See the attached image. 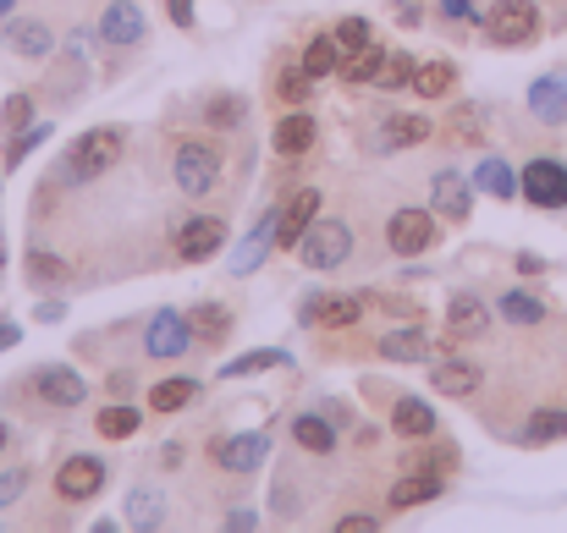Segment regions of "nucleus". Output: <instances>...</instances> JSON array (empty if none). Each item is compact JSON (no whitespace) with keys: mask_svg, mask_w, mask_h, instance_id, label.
<instances>
[{"mask_svg":"<svg viewBox=\"0 0 567 533\" xmlns=\"http://www.w3.org/2000/svg\"><path fill=\"white\" fill-rule=\"evenodd\" d=\"M0 264H6V237H0Z\"/></svg>","mask_w":567,"mask_h":533,"instance_id":"obj_53","label":"nucleus"},{"mask_svg":"<svg viewBox=\"0 0 567 533\" xmlns=\"http://www.w3.org/2000/svg\"><path fill=\"white\" fill-rule=\"evenodd\" d=\"M441 484H446V479H441V468H413L408 479H396V484H391V506H396V512L424 506V501H435V495H441Z\"/></svg>","mask_w":567,"mask_h":533,"instance_id":"obj_17","label":"nucleus"},{"mask_svg":"<svg viewBox=\"0 0 567 533\" xmlns=\"http://www.w3.org/2000/svg\"><path fill=\"white\" fill-rule=\"evenodd\" d=\"M430 385H435L441 396H474V390H480V363H468V357H441L435 374H430Z\"/></svg>","mask_w":567,"mask_h":533,"instance_id":"obj_19","label":"nucleus"},{"mask_svg":"<svg viewBox=\"0 0 567 533\" xmlns=\"http://www.w3.org/2000/svg\"><path fill=\"white\" fill-rule=\"evenodd\" d=\"M380 61H385V50H375V44H364V50H353V55L342 61V77H348L353 88H359V83H375Z\"/></svg>","mask_w":567,"mask_h":533,"instance_id":"obj_36","label":"nucleus"},{"mask_svg":"<svg viewBox=\"0 0 567 533\" xmlns=\"http://www.w3.org/2000/svg\"><path fill=\"white\" fill-rule=\"evenodd\" d=\"M413 66H419V61H413V55H402V50H396V55H385V61H380V72H375V88L380 94H391V88L413 83Z\"/></svg>","mask_w":567,"mask_h":533,"instance_id":"obj_38","label":"nucleus"},{"mask_svg":"<svg viewBox=\"0 0 567 533\" xmlns=\"http://www.w3.org/2000/svg\"><path fill=\"white\" fill-rule=\"evenodd\" d=\"M452 83H457V66L452 61H419L413 66V94H424V100L452 94Z\"/></svg>","mask_w":567,"mask_h":533,"instance_id":"obj_24","label":"nucleus"},{"mask_svg":"<svg viewBox=\"0 0 567 533\" xmlns=\"http://www.w3.org/2000/svg\"><path fill=\"white\" fill-rule=\"evenodd\" d=\"M193 396H198V379H161V385L150 390V407H155V412H183Z\"/></svg>","mask_w":567,"mask_h":533,"instance_id":"obj_34","label":"nucleus"},{"mask_svg":"<svg viewBox=\"0 0 567 533\" xmlns=\"http://www.w3.org/2000/svg\"><path fill=\"white\" fill-rule=\"evenodd\" d=\"M474 187H485V192H496V198H518V192H524V187H518V177H513V166H507L502 155H485V160H480Z\"/></svg>","mask_w":567,"mask_h":533,"instance_id":"obj_28","label":"nucleus"},{"mask_svg":"<svg viewBox=\"0 0 567 533\" xmlns=\"http://www.w3.org/2000/svg\"><path fill=\"white\" fill-rule=\"evenodd\" d=\"M265 368H287V353L281 347H254V353L226 363V379H248V374H265Z\"/></svg>","mask_w":567,"mask_h":533,"instance_id":"obj_33","label":"nucleus"},{"mask_svg":"<svg viewBox=\"0 0 567 533\" xmlns=\"http://www.w3.org/2000/svg\"><path fill=\"white\" fill-rule=\"evenodd\" d=\"M6 50H17L22 61H44L55 50V33L39 17H6Z\"/></svg>","mask_w":567,"mask_h":533,"instance_id":"obj_11","label":"nucleus"},{"mask_svg":"<svg viewBox=\"0 0 567 533\" xmlns=\"http://www.w3.org/2000/svg\"><path fill=\"white\" fill-rule=\"evenodd\" d=\"M188 325L198 342H220V336H231V314L220 309V303H198V309H188Z\"/></svg>","mask_w":567,"mask_h":533,"instance_id":"obj_31","label":"nucleus"},{"mask_svg":"<svg viewBox=\"0 0 567 533\" xmlns=\"http://www.w3.org/2000/svg\"><path fill=\"white\" fill-rule=\"evenodd\" d=\"M166 6H172V17H177L183 28H188V22H193V0H166Z\"/></svg>","mask_w":567,"mask_h":533,"instance_id":"obj_50","label":"nucleus"},{"mask_svg":"<svg viewBox=\"0 0 567 533\" xmlns=\"http://www.w3.org/2000/svg\"><path fill=\"white\" fill-rule=\"evenodd\" d=\"M220 242H226V220H215V215H198V220H188V226L177 231V259L204 264V259H215V253H220Z\"/></svg>","mask_w":567,"mask_h":533,"instance_id":"obj_10","label":"nucleus"},{"mask_svg":"<svg viewBox=\"0 0 567 533\" xmlns=\"http://www.w3.org/2000/svg\"><path fill=\"white\" fill-rule=\"evenodd\" d=\"M496 309H502V320H507V325H524V331L546 320V303H540L535 292H502V303H496Z\"/></svg>","mask_w":567,"mask_h":533,"instance_id":"obj_30","label":"nucleus"},{"mask_svg":"<svg viewBox=\"0 0 567 533\" xmlns=\"http://www.w3.org/2000/svg\"><path fill=\"white\" fill-rule=\"evenodd\" d=\"M33 314H39V320H44V325H50V320H61V314H66V303H55V297H44V303H39V309H33Z\"/></svg>","mask_w":567,"mask_h":533,"instance_id":"obj_47","label":"nucleus"},{"mask_svg":"<svg viewBox=\"0 0 567 533\" xmlns=\"http://www.w3.org/2000/svg\"><path fill=\"white\" fill-rule=\"evenodd\" d=\"M215 457L231 473H254L270 462V435H226V440H215Z\"/></svg>","mask_w":567,"mask_h":533,"instance_id":"obj_13","label":"nucleus"},{"mask_svg":"<svg viewBox=\"0 0 567 533\" xmlns=\"http://www.w3.org/2000/svg\"><path fill=\"white\" fill-rule=\"evenodd\" d=\"M518 187L535 209H567V166H557V160H529Z\"/></svg>","mask_w":567,"mask_h":533,"instance_id":"obj_7","label":"nucleus"},{"mask_svg":"<svg viewBox=\"0 0 567 533\" xmlns=\"http://www.w3.org/2000/svg\"><path fill=\"white\" fill-rule=\"evenodd\" d=\"M17 342H22V331H17V325H11V320H6V325H0V353H11V347H17Z\"/></svg>","mask_w":567,"mask_h":533,"instance_id":"obj_49","label":"nucleus"},{"mask_svg":"<svg viewBox=\"0 0 567 533\" xmlns=\"http://www.w3.org/2000/svg\"><path fill=\"white\" fill-rule=\"evenodd\" d=\"M22 490H28V473H22V468L0 473V512H6V506H17V501H22Z\"/></svg>","mask_w":567,"mask_h":533,"instance_id":"obj_45","label":"nucleus"},{"mask_svg":"<svg viewBox=\"0 0 567 533\" xmlns=\"http://www.w3.org/2000/svg\"><path fill=\"white\" fill-rule=\"evenodd\" d=\"M127 149V127H94L83 133L72 149H66V166H61V181H89L100 171H111Z\"/></svg>","mask_w":567,"mask_h":533,"instance_id":"obj_1","label":"nucleus"},{"mask_svg":"<svg viewBox=\"0 0 567 533\" xmlns=\"http://www.w3.org/2000/svg\"><path fill=\"white\" fill-rule=\"evenodd\" d=\"M529 111L546 122V127H563L567 122V72H546L529 83Z\"/></svg>","mask_w":567,"mask_h":533,"instance_id":"obj_15","label":"nucleus"},{"mask_svg":"<svg viewBox=\"0 0 567 533\" xmlns=\"http://www.w3.org/2000/svg\"><path fill=\"white\" fill-rule=\"evenodd\" d=\"M193 347V325L188 314H177V309H161L155 320H150V331H144V353L150 357H183Z\"/></svg>","mask_w":567,"mask_h":533,"instance_id":"obj_6","label":"nucleus"},{"mask_svg":"<svg viewBox=\"0 0 567 533\" xmlns=\"http://www.w3.org/2000/svg\"><path fill=\"white\" fill-rule=\"evenodd\" d=\"M0 451H6V424H0Z\"/></svg>","mask_w":567,"mask_h":533,"instance_id":"obj_54","label":"nucleus"},{"mask_svg":"<svg viewBox=\"0 0 567 533\" xmlns=\"http://www.w3.org/2000/svg\"><path fill=\"white\" fill-rule=\"evenodd\" d=\"M298 66L320 83V77L342 72V44H337V39H309V50H303V61H298Z\"/></svg>","mask_w":567,"mask_h":533,"instance_id":"obj_29","label":"nucleus"},{"mask_svg":"<svg viewBox=\"0 0 567 533\" xmlns=\"http://www.w3.org/2000/svg\"><path fill=\"white\" fill-rule=\"evenodd\" d=\"M105 473L111 468L100 457H66L61 473H55V490H61V501H94L105 490Z\"/></svg>","mask_w":567,"mask_h":533,"instance_id":"obj_9","label":"nucleus"},{"mask_svg":"<svg viewBox=\"0 0 567 533\" xmlns=\"http://www.w3.org/2000/svg\"><path fill=\"white\" fill-rule=\"evenodd\" d=\"M44 138H50V127H22V133H17V144L6 149V171H17V166L28 160V149H39Z\"/></svg>","mask_w":567,"mask_h":533,"instance_id":"obj_41","label":"nucleus"},{"mask_svg":"<svg viewBox=\"0 0 567 533\" xmlns=\"http://www.w3.org/2000/svg\"><path fill=\"white\" fill-rule=\"evenodd\" d=\"M337 529H342V533H370V529H375V518H342Z\"/></svg>","mask_w":567,"mask_h":533,"instance_id":"obj_48","label":"nucleus"},{"mask_svg":"<svg viewBox=\"0 0 567 533\" xmlns=\"http://www.w3.org/2000/svg\"><path fill=\"white\" fill-rule=\"evenodd\" d=\"M33 390L50 401V407H78L89 396L83 374H72L66 363H50V368H33Z\"/></svg>","mask_w":567,"mask_h":533,"instance_id":"obj_12","label":"nucleus"},{"mask_svg":"<svg viewBox=\"0 0 567 533\" xmlns=\"http://www.w3.org/2000/svg\"><path fill=\"white\" fill-rule=\"evenodd\" d=\"M446 331H452V336H463V342L491 336V303H485V297H474V292H457V297L446 303Z\"/></svg>","mask_w":567,"mask_h":533,"instance_id":"obj_14","label":"nucleus"},{"mask_svg":"<svg viewBox=\"0 0 567 533\" xmlns=\"http://www.w3.org/2000/svg\"><path fill=\"white\" fill-rule=\"evenodd\" d=\"M94 424H100V435H105V440H133L144 418H138V407H127V401H116V407H105V412H100Z\"/></svg>","mask_w":567,"mask_h":533,"instance_id":"obj_35","label":"nucleus"},{"mask_svg":"<svg viewBox=\"0 0 567 533\" xmlns=\"http://www.w3.org/2000/svg\"><path fill=\"white\" fill-rule=\"evenodd\" d=\"M424 138H430V122H424V116H391V122H385V149L424 144Z\"/></svg>","mask_w":567,"mask_h":533,"instance_id":"obj_37","label":"nucleus"},{"mask_svg":"<svg viewBox=\"0 0 567 533\" xmlns=\"http://www.w3.org/2000/svg\"><path fill=\"white\" fill-rule=\"evenodd\" d=\"M391 429H396V435H408V440H424V435H435V412H430V401H419V396H402V401L391 407Z\"/></svg>","mask_w":567,"mask_h":533,"instance_id":"obj_22","label":"nucleus"},{"mask_svg":"<svg viewBox=\"0 0 567 533\" xmlns=\"http://www.w3.org/2000/svg\"><path fill=\"white\" fill-rule=\"evenodd\" d=\"M430 198H435V209H441L446 220H468V209H474V187L457 177V171H435Z\"/></svg>","mask_w":567,"mask_h":533,"instance_id":"obj_18","label":"nucleus"},{"mask_svg":"<svg viewBox=\"0 0 567 533\" xmlns=\"http://www.w3.org/2000/svg\"><path fill=\"white\" fill-rule=\"evenodd\" d=\"M430 242H435V220H430L424 209H396V215L385 220V248H391L396 259H419Z\"/></svg>","mask_w":567,"mask_h":533,"instance_id":"obj_5","label":"nucleus"},{"mask_svg":"<svg viewBox=\"0 0 567 533\" xmlns=\"http://www.w3.org/2000/svg\"><path fill=\"white\" fill-rule=\"evenodd\" d=\"M11 6H17V0H0V22H6V17H11Z\"/></svg>","mask_w":567,"mask_h":533,"instance_id":"obj_52","label":"nucleus"},{"mask_svg":"<svg viewBox=\"0 0 567 533\" xmlns=\"http://www.w3.org/2000/svg\"><path fill=\"white\" fill-rule=\"evenodd\" d=\"M309 83H315V77H309V72H303V66H292V72H287V77H281V94H287V100H292V105H298V100H309Z\"/></svg>","mask_w":567,"mask_h":533,"instance_id":"obj_46","label":"nucleus"},{"mask_svg":"<svg viewBox=\"0 0 567 533\" xmlns=\"http://www.w3.org/2000/svg\"><path fill=\"white\" fill-rule=\"evenodd\" d=\"M292 440H298L303 451L326 457V451L337 446V429H331V418H320V412H303V418H292Z\"/></svg>","mask_w":567,"mask_h":533,"instance_id":"obj_26","label":"nucleus"},{"mask_svg":"<svg viewBox=\"0 0 567 533\" xmlns=\"http://www.w3.org/2000/svg\"><path fill=\"white\" fill-rule=\"evenodd\" d=\"M359 314H364L359 297H315V303H309V320H315L320 331H348V325H359Z\"/></svg>","mask_w":567,"mask_h":533,"instance_id":"obj_21","label":"nucleus"},{"mask_svg":"<svg viewBox=\"0 0 567 533\" xmlns=\"http://www.w3.org/2000/svg\"><path fill=\"white\" fill-rule=\"evenodd\" d=\"M331 39H337V44H342V50L353 55V50H364V44H370V22H364V17H342Z\"/></svg>","mask_w":567,"mask_h":533,"instance_id":"obj_39","label":"nucleus"},{"mask_svg":"<svg viewBox=\"0 0 567 533\" xmlns=\"http://www.w3.org/2000/svg\"><path fill=\"white\" fill-rule=\"evenodd\" d=\"M172 181L188 192V198H204L215 181H220V155L209 144H177L172 149Z\"/></svg>","mask_w":567,"mask_h":533,"instance_id":"obj_4","label":"nucleus"},{"mask_svg":"<svg viewBox=\"0 0 567 533\" xmlns=\"http://www.w3.org/2000/svg\"><path fill=\"white\" fill-rule=\"evenodd\" d=\"M298 253H303L309 270H342L348 253H353V231H348L342 220H315V226L303 231Z\"/></svg>","mask_w":567,"mask_h":533,"instance_id":"obj_3","label":"nucleus"},{"mask_svg":"<svg viewBox=\"0 0 567 533\" xmlns=\"http://www.w3.org/2000/svg\"><path fill=\"white\" fill-rule=\"evenodd\" d=\"M276 149H281V155H309V149H315V116H309V111H292V116L276 127Z\"/></svg>","mask_w":567,"mask_h":533,"instance_id":"obj_25","label":"nucleus"},{"mask_svg":"<svg viewBox=\"0 0 567 533\" xmlns=\"http://www.w3.org/2000/svg\"><path fill=\"white\" fill-rule=\"evenodd\" d=\"M100 39L105 44H138L144 39V11H138V0H111L105 6V17H100Z\"/></svg>","mask_w":567,"mask_h":533,"instance_id":"obj_16","label":"nucleus"},{"mask_svg":"<svg viewBox=\"0 0 567 533\" xmlns=\"http://www.w3.org/2000/svg\"><path fill=\"white\" fill-rule=\"evenodd\" d=\"M518 270H524V275H540V270H546V264H540V259H535V253H518Z\"/></svg>","mask_w":567,"mask_h":533,"instance_id":"obj_51","label":"nucleus"},{"mask_svg":"<svg viewBox=\"0 0 567 533\" xmlns=\"http://www.w3.org/2000/svg\"><path fill=\"white\" fill-rule=\"evenodd\" d=\"M204 116H209V127H237V122H243V100H237V94H231V100H215Z\"/></svg>","mask_w":567,"mask_h":533,"instance_id":"obj_42","label":"nucleus"},{"mask_svg":"<svg viewBox=\"0 0 567 533\" xmlns=\"http://www.w3.org/2000/svg\"><path fill=\"white\" fill-rule=\"evenodd\" d=\"M485 33H491V44L518 50V44H529L540 33V6L535 0H496L485 11Z\"/></svg>","mask_w":567,"mask_h":533,"instance_id":"obj_2","label":"nucleus"},{"mask_svg":"<svg viewBox=\"0 0 567 533\" xmlns=\"http://www.w3.org/2000/svg\"><path fill=\"white\" fill-rule=\"evenodd\" d=\"M28 275L44 286V281H61V259L55 253H28Z\"/></svg>","mask_w":567,"mask_h":533,"instance_id":"obj_43","label":"nucleus"},{"mask_svg":"<svg viewBox=\"0 0 567 533\" xmlns=\"http://www.w3.org/2000/svg\"><path fill=\"white\" fill-rule=\"evenodd\" d=\"M424 353H430V342H424L419 325H396V331L380 336V357H385V363H419Z\"/></svg>","mask_w":567,"mask_h":533,"instance_id":"obj_23","label":"nucleus"},{"mask_svg":"<svg viewBox=\"0 0 567 533\" xmlns=\"http://www.w3.org/2000/svg\"><path fill=\"white\" fill-rule=\"evenodd\" d=\"M28 122H33V100H28V94H11V100L0 105V127H6V133H22Z\"/></svg>","mask_w":567,"mask_h":533,"instance_id":"obj_40","label":"nucleus"},{"mask_svg":"<svg viewBox=\"0 0 567 533\" xmlns=\"http://www.w3.org/2000/svg\"><path fill=\"white\" fill-rule=\"evenodd\" d=\"M524 446H551V440H567V412L563 407H540V412H529V424H524V435H518Z\"/></svg>","mask_w":567,"mask_h":533,"instance_id":"obj_27","label":"nucleus"},{"mask_svg":"<svg viewBox=\"0 0 567 533\" xmlns=\"http://www.w3.org/2000/svg\"><path fill=\"white\" fill-rule=\"evenodd\" d=\"M441 17H446V22H485L480 0H441Z\"/></svg>","mask_w":567,"mask_h":533,"instance_id":"obj_44","label":"nucleus"},{"mask_svg":"<svg viewBox=\"0 0 567 533\" xmlns=\"http://www.w3.org/2000/svg\"><path fill=\"white\" fill-rule=\"evenodd\" d=\"M315 220H320V192H315V187L292 192V198L276 209V248H298Z\"/></svg>","mask_w":567,"mask_h":533,"instance_id":"obj_8","label":"nucleus"},{"mask_svg":"<svg viewBox=\"0 0 567 533\" xmlns=\"http://www.w3.org/2000/svg\"><path fill=\"white\" fill-rule=\"evenodd\" d=\"M161 518H166L161 490H133L127 495V529H161Z\"/></svg>","mask_w":567,"mask_h":533,"instance_id":"obj_32","label":"nucleus"},{"mask_svg":"<svg viewBox=\"0 0 567 533\" xmlns=\"http://www.w3.org/2000/svg\"><path fill=\"white\" fill-rule=\"evenodd\" d=\"M265 248H276V215H265V220L248 231V242L231 253V275H254L259 259H265Z\"/></svg>","mask_w":567,"mask_h":533,"instance_id":"obj_20","label":"nucleus"}]
</instances>
